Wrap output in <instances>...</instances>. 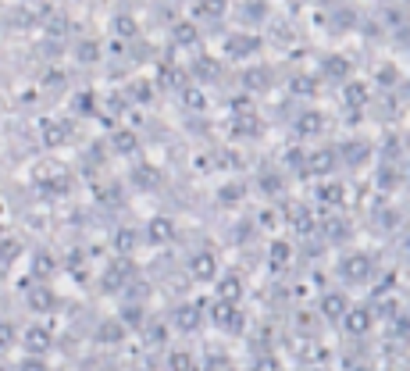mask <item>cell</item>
I'll return each instance as SVG.
<instances>
[{
  "mask_svg": "<svg viewBox=\"0 0 410 371\" xmlns=\"http://www.w3.org/2000/svg\"><path fill=\"white\" fill-rule=\"evenodd\" d=\"M29 307H32V311H40V314L58 311V293H53L47 282H36V286L29 289Z\"/></svg>",
  "mask_w": 410,
  "mask_h": 371,
  "instance_id": "ffe728a7",
  "label": "cell"
},
{
  "mask_svg": "<svg viewBox=\"0 0 410 371\" xmlns=\"http://www.w3.org/2000/svg\"><path fill=\"white\" fill-rule=\"evenodd\" d=\"M18 254V243L14 239H4V243H0V261H11Z\"/></svg>",
  "mask_w": 410,
  "mask_h": 371,
  "instance_id": "bcb514c9",
  "label": "cell"
},
{
  "mask_svg": "<svg viewBox=\"0 0 410 371\" xmlns=\"http://www.w3.org/2000/svg\"><path fill=\"white\" fill-rule=\"evenodd\" d=\"M325 129H328V118H325V111H317V108H307L296 118V136H321Z\"/></svg>",
  "mask_w": 410,
  "mask_h": 371,
  "instance_id": "d6986e66",
  "label": "cell"
},
{
  "mask_svg": "<svg viewBox=\"0 0 410 371\" xmlns=\"http://www.w3.org/2000/svg\"><path fill=\"white\" fill-rule=\"evenodd\" d=\"M243 86L246 90H267L272 86V68H250L243 75Z\"/></svg>",
  "mask_w": 410,
  "mask_h": 371,
  "instance_id": "d6a6232c",
  "label": "cell"
},
{
  "mask_svg": "<svg viewBox=\"0 0 410 371\" xmlns=\"http://www.w3.org/2000/svg\"><path fill=\"white\" fill-rule=\"evenodd\" d=\"M232 129H236V136H243V139H257V136L264 132V125H261V118H257L254 111H246V115H239V118H236V125H232Z\"/></svg>",
  "mask_w": 410,
  "mask_h": 371,
  "instance_id": "4316f807",
  "label": "cell"
},
{
  "mask_svg": "<svg viewBox=\"0 0 410 371\" xmlns=\"http://www.w3.org/2000/svg\"><path fill=\"white\" fill-rule=\"evenodd\" d=\"M207 318H210V325L218 328V332H225V335H243V332H246V311H243L239 304L214 300L210 311H207Z\"/></svg>",
  "mask_w": 410,
  "mask_h": 371,
  "instance_id": "7a4b0ae2",
  "label": "cell"
},
{
  "mask_svg": "<svg viewBox=\"0 0 410 371\" xmlns=\"http://www.w3.org/2000/svg\"><path fill=\"white\" fill-rule=\"evenodd\" d=\"M204 322H207V311H204V304H196V300H186V304H178L171 311V325L178 332H200Z\"/></svg>",
  "mask_w": 410,
  "mask_h": 371,
  "instance_id": "5b68a950",
  "label": "cell"
},
{
  "mask_svg": "<svg viewBox=\"0 0 410 371\" xmlns=\"http://www.w3.org/2000/svg\"><path fill=\"white\" fill-rule=\"evenodd\" d=\"M317 200L325 204V207L343 211V204H346V186H343V182H321V189H317Z\"/></svg>",
  "mask_w": 410,
  "mask_h": 371,
  "instance_id": "cb8c5ba5",
  "label": "cell"
},
{
  "mask_svg": "<svg viewBox=\"0 0 410 371\" xmlns=\"http://www.w3.org/2000/svg\"><path fill=\"white\" fill-rule=\"evenodd\" d=\"M136 246H139V232H136L132 225H121L118 232H114V250H118L121 257H129Z\"/></svg>",
  "mask_w": 410,
  "mask_h": 371,
  "instance_id": "f1b7e54d",
  "label": "cell"
},
{
  "mask_svg": "<svg viewBox=\"0 0 410 371\" xmlns=\"http://www.w3.org/2000/svg\"><path fill=\"white\" fill-rule=\"evenodd\" d=\"M257 186H261L264 197H282V193H285V179H282L278 171H261Z\"/></svg>",
  "mask_w": 410,
  "mask_h": 371,
  "instance_id": "4dcf8cb0",
  "label": "cell"
},
{
  "mask_svg": "<svg viewBox=\"0 0 410 371\" xmlns=\"http://www.w3.org/2000/svg\"><path fill=\"white\" fill-rule=\"evenodd\" d=\"M175 236H178V228H175L171 218H165V215L150 218V225H147V239H150V246H168V243H175Z\"/></svg>",
  "mask_w": 410,
  "mask_h": 371,
  "instance_id": "2e32d148",
  "label": "cell"
},
{
  "mask_svg": "<svg viewBox=\"0 0 410 371\" xmlns=\"http://www.w3.org/2000/svg\"><path fill=\"white\" fill-rule=\"evenodd\" d=\"M136 278H139V275H136L132 257H121V254H118V257L104 268V275H100V289H104V293H121V289H129Z\"/></svg>",
  "mask_w": 410,
  "mask_h": 371,
  "instance_id": "3957f363",
  "label": "cell"
},
{
  "mask_svg": "<svg viewBox=\"0 0 410 371\" xmlns=\"http://www.w3.org/2000/svg\"><path fill=\"white\" fill-rule=\"evenodd\" d=\"M335 32H346V29H353L357 25V11L353 8H339V11H332V22H328Z\"/></svg>",
  "mask_w": 410,
  "mask_h": 371,
  "instance_id": "d590c367",
  "label": "cell"
},
{
  "mask_svg": "<svg viewBox=\"0 0 410 371\" xmlns=\"http://www.w3.org/2000/svg\"><path fill=\"white\" fill-rule=\"evenodd\" d=\"M350 307V296L343 289H325L317 300V314H321V322H328V325H339L343 322V314Z\"/></svg>",
  "mask_w": 410,
  "mask_h": 371,
  "instance_id": "8992f818",
  "label": "cell"
},
{
  "mask_svg": "<svg viewBox=\"0 0 410 371\" xmlns=\"http://www.w3.org/2000/svg\"><path fill=\"white\" fill-rule=\"evenodd\" d=\"M18 343L25 346V353H40V357H47V353L53 350V332L47 325H40V322H32L29 328H22Z\"/></svg>",
  "mask_w": 410,
  "mask_h": 371,
  "instance_id": "9c48e42d",
  "label": "cell"
},
{
  "mask_svg": "<svg viewBox=\"0 0 410 371\" xmlns=\"http://www.w3.org/2000/svg\"><path fill=\"white\" fill-rule=\"evenodd\" d=\"M289 93H293V97H307V100H314V97L321 93V75H307V72L293 75V79H289Z\"/></svg>",
  "mask_w": 410,
  "mask_h": 371,
  "instance_id": "7402d4cb",
  "label": "cell"
},
{
  "mask_svg": "<svg viewBox=\"0 0 410 371\" xmlns=\"http://www.w3.org/2000/svg\"><path fill=\"white\" fill-rule=\"evenodd\" d=\"M335 165H339V154H335L332 147H325V150H314V154H307V175H317V179H328Z\"/></svg>",
  "mask_w": 410,
  "mask_h": 371,
  "instance_id": "e0dca14e",
  "label": "cell"
},
{
  "mask_svg": "<svg viewBox=\"0 0 410 371\" xmlns=\"http://www.w3.org/2000/svg\"><path fill=\"white\" fill-rule=\"evenodd\" d=\"M97 54H100L97 43H82V47H79V58H82V61H97Z\"/></svg>",
  "mask_w": 410,
  "mask_h": 371,
  "instance_id": "7dc6e473",
  "label": "cell"
},
{
  "mask_svg": "<svg viewBox=\"0 0 410 371\" xmlns=\"http://www.w3.org/2000/svg\"><path fill=\"white\" fill-rule=\"evenodd\" d=\"M0 371H8V361H0Z\"/></svg>",
  "mask_w": 410,
  "mask_h": 371,
  "instance_id": "db71d44e",
  "label": "cell"
},
{
  "mask_svg": "<svg viewBox=\"0 0 410 371\" xmlns=\"http://www.w3.org/2000/svg\"><path fill=\"white\" fill-rule=\"evenodd\" d=\"M79 111H82V115L93 111V97H89V93H82V97H79Z\"/></svg>",
  "mask_w": 410,
  "mask_h": 371,
  "instance_id": "c3c4849f",
  "label": "cell"
},
{
  "mask_svg": "<svg viewBox=\"0 0 410 371\" xmlns=\"http://www.w3.org/2000/svg\"><path fill=\"white\" fill-rule=\"evenodd\" d=\"M374 325H378V318H374L371 304H350L343 322H339V328H343L350 339H364V335L374 332Z\"/></svg>",
  "mask_w": 410,
  "mask_h": 371,
  "instance_id": "277c9868",
  "label": "cell"
},
{
  "mask_svg": "<svg viewBox=\"0 0 410 371\" xmlns=\"http://www.w3.org/2000/svg\"><path fill=\"white\" fill-rule=\"evenodd\" d=\"M228 8V0H200L196 4V14H207V19H221Z\"/></svg>",
  "mask_w": 410,
  "mask_h": 371,
  "instance_id": "f35d334b",
  "label": "cell"
},
{
  "mask_svg": "<svg viewBox=\"0 0 410 371\" xmlns=\"http://www.w3.org/2000/svg\"><path fill=\"white\" fill-rule=\"evenodd\" d=\"M403 257H407V261H410V232H407V236H403Z\"/></svg>",
  "mask_w": 410,
  "mask_h": 371,
  "instance_id": "816d5d0a",
  "label": "cell"
},
{
  "mask_svg": "<svg viewBox=\"0 0 410 371\" xmlns=\"http://www.w3.org/2000/svg\"><path fill=\"white\" fill-rule=\"evenodd\" d=\"M250 371H282V361L275 357V353H257Z\"/></svg>",
  "mask_w": 410,
  "mask_h": 371,
  "instance_id": "ab89813d",
  "label": "cell"
},
{
  "mask_svg": "<svg viewBox=\"0 0 410 371\" xmlns=\"http://www.w3.org/2000/svg\"><path fill=\"white\" fill-rule=\"evenodd\" d=\"M285 222H289V225L296 228V232H303V236H311L314 228H317V222L311 218V211H307V207H300V204H296V207H289V218H285Z\"/></svg>",
  "mask_w": 410,
  "mask_h": 371,
  "instance_id": "83f0119b",
  "label": "cell"
},
{
  "mask_svg": "<svg viewBox=\"0 0 410 371\" xmlns=\"http://www.w3.org/2000/svg\"><path fill=\"white\" fill-rule=\"evenodd\" d=\"M11 343H18V335H14V328H11V325H4V322H0V346H11Z\"/></svg>",
  "mask_w": 410,
  "mask_h": 371,
  "instance_id": "f6af8a7d",
  "label": "cell"
},
{
  "mask_svg": "<svg viewBox=\"0 0 410 371\" xmlns=\"http://www.w3.org/2000/svg\"><path fill=\"white\" fill-rule=\"evenodd\" d=\"M353 371H371V368H364V364H361V368H353Z\"/></svg>",
  "mask_w": 410,
  "mask_h": 371,
  "instance_id": "9f6ffc18",
  "label": "cell"
},
{
  "mask_svg": "<svg viewBox=\"0 0 410 371\" xmlns=\"http://www.w3.org/2000/svg\"><path fill=\"white\" fill-rule=\"evenodd\" d=\"M400 79H403V72H400V64H392V61H382L374 68V82H378L382 90H396Z\"/></svg>",
  "mask_w": 410,
  "mask_h": 371,
  "instance_id": "d4e9b609",
  "label": "cell"
},
{
  "mask_svg": "<svg viewBox=\"0 0 410 371\" xmlns=\"http://www.w3.org/2000/svg\"><path fill=\"white\" fill-rule=\"evenodd\" d=\"M317 228H321V236H325L332 246H346L350 239H353V225H350V218H343L335 211V215H325L317 222Z\"/></svg>",
  "mask_w": 410,
  "mask_h": 371,
  "instance_id": "30bf717a",
  "label": "cell"
},
{
  "mask_svg": "<svg viewBox=\"0 0 410 371\" xmlns=\"http://www.w3.org/2000/svg\"><path fill=\"white\" fill-rule=\"evenodd\" d=\"M53 272H58V261H53L47 250H40V254L32 257V278H36V282H47Z\"/></svg>",
  "mask_w": 410,
  "mask_h": 371,
  "instance_id": "f546056e",
  "label": "cell"
},
{
  "mask_svg": "<svg viewBox=\"0 0 410 371\" xmlns=\"http://www.w3.org/2000/svg\"><path fill=\"white\" fill-rule=\"evenodd\" d=\"M186 272L196 282H214V278H218V254L207 250V246H204V250H196V254H189Z\"/></svg>",
  "mask_w": 410,
  "mask_h": 371,
  "instance_id": "52a82bcc",
  "label": "cell"
},
{
  "mask_svg": "<svg viewBox=\"0 0 410 371\" xmlns=\"http://www.w3.org/2000/svg\"><path fill=\"white\" fill-rule=\"evenodd\" d=\"M165 371H200V364H196V357L189 350H168Z\"/></svg>",
  "mask_w": 410,
  "mask_h": 371,
  "instance_id": "484cf974",
  "label": "cell"
},
{
  "mask_svg": "<svg viewBox=\"0 0 410 371\" xmlns=\"http://www.w3.org/2000/svg\"><path fill=\"white\" fill-rule=\"evenodd\" d=\"M243 197H246V186L243 182H225L218 189V204H225V207H236Z\"/></svg>",
  "mask_w": 410,
  "mask_h": 371,
  "instance_id": "836d02e7",
  "label": "cell"
},
{
  "mask_svg": "<svg viewBox=\"0 0 410 371\" xmlns=\"http://www.w3.org/2000/svg\"><path fill=\"white\" fill-rule=\"evenodd\" d=\"M225 50H228V58H254L257 50H261V40L257 36H246V32H236V36L225 40Z\"/></svg>",
  "mask_w": 410,
  "mask_h": 371,
  "instance_id": "44dd1931",
  "label": "cell"
},
{
  "mask_svg": "<svg viewBox=\"0 0 410 371\" xmlns=\"http://www.w3.org/2000/svg\"><path fill=\"white\" fill-rule=\"evenodd\" d=\"M125 335H129V328H125L121 318H104V322L97 325V332H93V339L100 346H118V343H125Z\"/></svg>",
  "mask_w": 410,
  "mask_h": 371,
  "instance_id": "9a60e30c",
  "label": "cell"
},
{
  "mask_svg": "<svg viewBox=\"0 0 410 371\" xmlns=\"http://www.w3.org/2000/svg\"><path fill=\"white\" fill-rule=\"evenodd\" d=\"M403 182H407L403 161H382V168H378V189L382 193H396Z\"/></svg>",
  "mask_w": 410,
  "mask_h": 371,
  "instance_id": "ac0fdd59",
  "label": "cell"
},
{
  "mask_svg": "<svg viewBox=\"0 0 410 371\" xmlns=\"http://www.w3.org/2000/svg\"><path fill=\"white\" fill-rule=\"evenodd\" d=\"M196 40H200V32H196L193 22H178V25H175V43H178V47H193Z\"/></svg>",
  "mask_w": 410,
  "mask_h": 371,
  "instance_id": "8d00e7d4",
  "label": "cell"
},
{
  "mask_svg": "<svg viewBox=\"0 0 410 371\" xmlns=\"http://www.w3.org/2000/svg\"><path fill=\"white\" fill-rule=\"evenodd\" d=\"M14 371H50V368H47V361L40 357V353H29L25 361H18V368H14Z\"/></svg>",
  "mask_w": 410,
  "mask_h": 371,
  "instance_id": "7bdbcfd3",
  "label": "cell"
},
{
  "mask_svg": "<svg viewBox=\"0 0 410 371\" xmlns=\"http://www.w3.org/2000/svg\"><path fill=\"white\" fill-rule=\"evenodd\" d=\"M111 143H114V150H118V154H132V150L139 147V143H136V136H132L129 129H118V132L111 136Z\"/></svg>",
  "mask_w": 410,
  "mask_h": 371,
  "instance_id": "74e56055",
  "label": "cell"
},
{
  "mask_svg": "<svg viewBox=\"0 0 410 371\" xmlns=\"http://www.w3.org/2000/svg\"><path fill=\"white\" fill-rule=\"evenodd\" d=\"M335 275L343 278V286H371V278L378 275V257L371 250H350L339 257Z\"/></svg>",
  "mask_w": 410,
  "mask_h": 371,
  "instance_id": "6da1fadb",
  "label": "cell"
},
{
  "mask_svg": "<svg viewBox=\"0 0 410 371\" xmlns=\"http://www.w3.org/2000/svg\"><path fill=\"white\" fill-rule=\"evenodd\" d=\"M186 100H189V108H204V97L200 93H186Z\"/></svg>",
  "mask_w": 410,
  "mask_h": 371,
  "instance_id": "681fc988",
  "label": "cell"
},
{
  "mask_svg": "<svg viewBox=\"0 0 410 371\" xmlns=\"http://www.w3.org/2000/svg\"><path fill=\"white\" fill-rule=\"evenodd\" d=\"M407 311H410V307H407Z\"/></svg>",
  "mask_w": 410,
  "mask_h": 371,
  "instance_id": "6f0895ef",
  "label": "cell"
},
{
  "mask_svg": "<svg viewBox=\"0 0 410 371\" xmlns=\"http://www.w3.org/2000/svg\"><path fill=\"white\" fill-rule=\"evenodd\" d=\"M403 171H407V182H410V161H407V168H403Z\"/></svg>",
  "mask_w": 410,
  "mask_h": 371,
  "instance_id": "f5cc1de1",
  "label": "cell"
},
{
  "mask_svg": "<svg viewBox=\"0 0 410 371\" xmlns=\"http://www.w3.org/2000/svg\"><path fill=\"white\" fill-rule=\"evenodd\" d=\"M143 332H147V346H165L168 343V325L165 322H147Z\"/></svg>",
  "mask_w": 410,
  "mask_h": 371,
  "instance_id": "e575fe53",
  "label": "cell"
},
{
  "mask_svg": "<svg viewBox=\"0 0 410 371\" xmlns=\"http://www.w3.org/2000/svg\"><path fill=\"white\" fill-rule=\"evenodd\" d=\"M303 371H325V368H303Z\"/></svg>",
  "mask_w": 410,
  "mask_h": 371,
  "instance_id": "11a10c76",
  "label": "cell"
},
{
  "mask_svg": "<svg viewBox=\"0 0 410 371\" xmlns=\"http://www.w3.org/2000/svg\"><path fill=\"white\" fill-rule=\"evenodd\" d=\"M353 75V61L346 54H325L321 58V79H332V82H346Z\"/></svg>",
  "mask_w": 410,
  "mask_h": 371,
  "instance_id": "7c38bea8",
  "label": "cell"
},
{
  "mask_svg": "<svg viewBox=\"0 0 410 371\" xmlns=\"http://www.w3.org/2000/svg\"><path fill=\"white\" fill-rule=\"evenodd\" d=\"M339 97H343V104L357 115V111H364V108H367L371 90H367V82H361V79H353V75H350V79L343 82V93H339Z\"/></svg>",
  "mask_w": 410,
  "mask_h": 371,
  "instance_id": "4fadbf2b",
  "label": "cell"
},
{
  "mask_svg": "<svg viewBox=\"0 0 410 371\" xmlns=\"http://www.w3.org/2000/svg\"><path fill=\"white\" fill-rule=\"evenodd\" d=\"M335 154H339V161H343L346 168H364L374 157V147L367 143V139H346V143L335 147Z\"/></svg>",
  "mask_w": 410,
  "mask_h": 371,
  "instance_id": "8fae6325",
  "label": "cell"
},
{
  "mask_svg": "<svg viewBox=\"0 0 410 371\" xmlns=\"http://www.w3.org/2000/svg\"><path fill=\"white\" fill-rule=\"evenodd\" d=\"M114 29L121 32V36H136V22L129 19V14H121V19L114 22Z\"/></svg>",
  "mask_w": 410,
  "mask_h": 371,
  "instance_id": "ee69618b",
  "label": "cell"
},
{
  "mask_svg": "<svg viewBox=\"0 0 410 371\" xmlns=\"http://www.w3.org/2000/svg\"><path fill=\"white\" fill-rule=\"evenodd\" d=\"M118 318L125 322V328H143V325H147V304H139V300H129V304H121Z\"/></svg>",
  "mask_w": 410,
  "mask_h": 371,
  "instance_id": "603a6c76",
  "label": "cell"
},
{
  "mask_svg": "<svg viewBox=\"0 0 410 371\" xmlns=\"http://www.w3.org/2000/svg\"><path fill=\"white\" fill-rule=\"evenodd\" d=\"M396 90H403V97L410 100V75H403V79H400V86H396Z\"/></svg>",
  "mask_w": 410,
  "mask_h": 371,
  "instance_id": "f907efd6",
  "label": "cell"
},
{
  "mask_svg": "<svg viewBox=\"0 0 410 371\" xmlns=\"http://www.w3.org/2000/svg\"><path fill=\"white\" fill-rule=\"evenodd\" d=\"M293 257H296L293 243H285V239H275L272 246H267V268H272V275H285V272H289Z\"/></svg>",
  "mask_w": 410,
  "mask_h": 371,
  "instance_id": "5bb4252c",
  "label": "cell"
},
{
  "mask_svg": "<svg viewBox=\"0 0 410 371\" xmlns=\"http://www.w3.org/2000/svg\"><path fill=\"white\" fill-rule=\"evenodd\" d=\"M374 218H378V228H389V232H392V228H400V211H385V207H378V211H374Z\"/></svg>",
  "mask_w": 410,
  "mask_h": 371,
  "instance_id": "60d3db41",
  "label": "cell"
},
{
  "mask_svg": "<svg viewBox=\"0 0 410 371\" xmlns=\"http://www.w3.org/2000/svg\"><path fill=\"white\" fill-rule=\"evenodd\" d=\"M264 14H267V4H264V0L243 4V19H246V22H264Z\"/></svg>",
  "mask_w": 410,
  "mask_h": 371,
  "instance_id": "b9f144b4",
  "label": "cell"
},
{
  "mask_svg": "<svg viewBox=\"0 0 410 371\" xmlns=\"http://www.w3.org/2000/svg\"><path fill=\"white\" fill-rule=\"evenodd\" d=\"M157 179H160V171L154 165H136V171H132V186L136 189H150V186H157Z\"/></svg>",
  "mask_w": 410,
  "mask_h": 371,
  "instance_id": "1f68e13d",
  "label": "cell"
},
{
  "mask_svg": "<svg viewBox=\"0 0 410 371\" xmlns=\"http://www.w3.org/2000/svg\"><path fill=\"white\" fill-rule=\"evenodd\" d=\"M246 296V278L239 272H225L214 278V300H225V304H243Z\"/></svg>",
  "mask_w": 410,
  "mask_h": 371,
  "instance_id": "ba28073f",
  "label": "cell"
}]
</instances>
